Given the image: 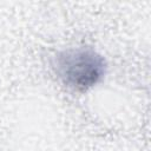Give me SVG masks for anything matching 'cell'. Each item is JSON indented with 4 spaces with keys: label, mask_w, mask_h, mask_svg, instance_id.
Instances as JSON below:
<instances>
[{
    "label": "cell",
    "mask_w": 151,
    "mask_h": 151,
    "mask_svg": "<svg viewBox=\"0 0 151 151\" xmlns=\"http://www.w3.org/2000/svg\"><path fill=\"white\" fill-rule=\"evenodd\" d=\"M52 68L67 88L86 92L104 79L107 65L104 57L91 47H70L55 53Z\"/></svg>",
    "instance_id": "6da1fadb"
}]
</instances>
